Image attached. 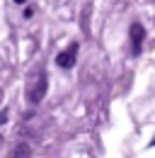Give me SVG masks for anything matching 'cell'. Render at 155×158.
Returning a JSON list of instances; mask_svg holds the SVG:
<instances>
[{
  "label": "cell",
  "mask_w": 155,
  "mask_h": 158,
  "mask_svg": "<svg viewBox=\"0 0 155 158\" xmlns=\"http://www.w3.org/2000/svg\"><path fill=\"white\" fill-rule=\"evenodd\" d=\"M46 85H49V80H46V73H37L34 78H29V85H27V100L32 102V105H39L44 95H46Z\"/></svg>",
  "instance_id": "1"
},
{
  "label": "cell",
  "mask_w": 155,
  "mask_h": 158,
  "mask_svg": "<svg viewBox=\"0 0 155 158\" xmlns=\"http://www.w3.org/2000/svg\"><path fill=\"white\" fill-rule=\"evenodd\" d=\"M75 54H78V44H70L66 51H61L56 56V63L61 68H73L75 66Z\"/></svg>",
  "instance_id": "2"
},
{
  "label": "cell",
  "mask_w": 155,
  "mask_h": 158,
  "mask_svg": "<svg viewBox=\"0 0 155 158\" xmlns=\"http://www.w3.org/2000/svg\"><path fill=\"white\" fill-rule=\"evenodd\" d=\"M143 37H145L143 24H141V22H133V24H131V44H133V51H136V54H138L141 46H143Z\"/></svg>",
  "instance_id": "3"
},
{
  "label": "cell",
  "mask_w": 155,
  "mask_h": 158,
  "mask_svg": "<svg viewBox=\"0 0 155 158\" xmlns=\"http://www.w3.org/2000/svg\"><path fill=\"white\" fill-rule=\"evenodd\" d=\"M29 151H32V148H29L27 143H19L17 148L12 151V156H10V158H29Z\"/></svg>",
  "instance_id": "4"
},
{
  "label": "cell",
  "mask_w": 155,
  "mask_h": 158,
  "mask_svg": "<svg viewBox=\"0 0 155 158\" xmlns=\"http://www.w3.org/2000/svg\"><path fill=\"white\" fill-rule=\"evenodd\" d=\"M5 122H7V114L2 112V114H0V124H5Z\"/></svg>",
  "instance_id": "5"
},
{
  "label": "cell",
  "mask_w": 155,
  "mask_h": 158,
  "mask_svg": "<svg viewBox=\"0 0 155 158\" xmlns=\"http://www.w3.org/2000/svg\"><path fill=\"white\" fill-rule=\"evenodd\" d=\"M0 143H2V136H0Z\"/></svg>",
  "instance_id": "6"
}]
</instances>
